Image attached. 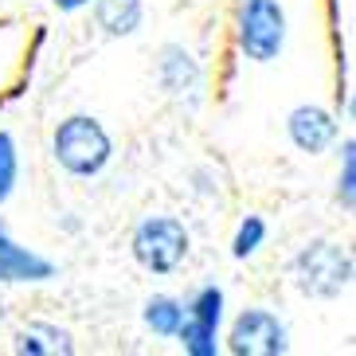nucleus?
<instances>
[{
	"label": "nucleus",
	"instance_id": "obj_11",
	"mask_svg": "<svg viewBox=\"0 0 356 356\" xmlns=\"http://www.w3.org/2000/svg\"><path fill=\"white\" fill-rule=\"evenodd\" d=\"M145 325L153 329L157 337H177L180 321H184V305L177 298H168V293H157V298H149L145 302Z\"/></svg>",
	"mask_w": 356,
	"mask_h": 356
},
{
	"label": "nucleus",
	"instance_id": "obj_17",
	"mask_svg": "<svg viewBox=\"0 0 356 356\" xmlns=\"http://www.w3.org/2000/svg\"><path fill=\"white\" fill-rule=\"evenodd\" d=\"M83 4H90V0H55V8H63V12H74V8H83Z\"/></svg>",
	"mask_w": 356,
	"mask_h": 356
},
{
	"label": "nucleus",
	"instance_id": "obj_12",
	"mask_svg": "<svg viewBox=\"0 0 356 356\" xmlns=\"http://www.w3.org/2000/svg\"><path fill=\"white\" fill-rule=\"evenodd\" d=\"M184 314H188L192 321L208 325V329H220V321H223V290L220 286H204V290H196L188 298V305H184Z\"/></svg>",
	"mask_w": 356,
	"mask_h": 356
},
{
	"label": "nucleus",
	"instance_id": "obj_8",
	"mask_svg": "<svg viewBox=\"0 0 356 356\" xmlns=\"http://www.w3.org/2000/svg\"><path fill=\"white\" fill-rule=\"evenodd\" d=\"M157 79L172 98H184V95H196L200 90V63L196 55L180 43H165L157 55Z\"/></svg>",
	"mask_w": 356,
	"mask_h": 356
},
{
	"label": "nucleus",
	"instance_id": "obj_5",
	"mask_svg": "<svg viewBox=\"0 0 356 356\" xmlns=\"http://www.w3.org/2000/svg\"><path fill=\"white\" fill-rule=\"evenodd\" d=\"M286 348H290L286 325L278 321V314L262 309V305L243 309V314L231 321L227 353H235V356H282Z\"/></svg>",
	"mask_w": 356,
	"mask_h": 356
},
{
	"label": "nucleus",
	"instance_id": "obj_15",
	"mask_svg": "<svg viewBox=\"0 0 356 356\" xmlns=\"http://www.w3.org/2000/svg\"><path fill=\"white\" fill-rule=\"evenodd\" d=\"M337 200H341V208L353 211L356 208V145L345 141L341 149V177H337Z\"/></svg>",
	"mask_w": 356,
	"mask_h": 356
},
{
	"label": "nucleus",
	"instance_id": "obj_16",
	"mask_svg": "<svg viewBox=\"0 0 356 356\" xmlns=\"http://www.w3.org/2000/svg\"><path fill=\"white\" fill-rule=\"evenodd\" d=\"M262 239H266V223H262L259 216H247V220L239 223V231H235L231 254H235V259H251V254L262 247Z\"/></svg>",
	"mask_w": 356,
	"mask_h": 356
},
{
	"label": "nucleus",
	"instance_id": "obj_10",
	"mask_svg": "<svg viewBox=\"0 0 356 356\" xmlns=\"http://www.w3.org/2000/svg\"><path fill=\"white\" fill-rule=\"evenodd\" d=\"M145 20V4L141 0H95V24L98 32L110 40H126L141 28Z\"/></svg>",
	"mask_w": 356,
	"mask_h": 356
},
{
	"label": "nucleus",
	"instance_id": "obj_2",
	"mask_svg": "<svg viewBox=\"0 0 356 356\" xmlns=\"http://www.w3.org/2000/svg\"><path fill=\"white\" fill-rule=\"evenodd\" d=\"M290 274H293L298 293L329 302V298H341V293L353 286L356 262H353V251H348V247H341V243L314 239V243H305L302 251L293 254Z\"/></svg>",
	"mask_w": 356,
	"mask_h": 356
},
{
	"label": "nucleus",
	"instance_id": "obj_14",
	"mask_svg": "<svg viewBox=\"0 0 356 356\" xmlns=\"http://www.w3.org/2000/svg\"><path fill=\"white\" fill-rule=\"evenodd\" d=\"M16 180H20V153H16L12 134H4V129H0V204L12 196Z\"/></svg>",
	"mask_w": 356,
	"mask_h": 356
},
{
	"label": "nucleus",
	"instance_id": "obj_6",
	"mask_svg": "<svg viewBox=\"0 0 356 356\" xmlns=\"http://www.w3.org/2000/svg\"><path fill=\"white\" fill-rule=\"evenodd\" d=\"M286 134H290L298 153L317 157V153H325V149L337 141L341 126H337V118L329 114L325 106H298V110H290V118H286Z\"/></svg>",
	"mask_w": 356,
	"mask_h": 356
},
{
	"label": "nucleus",
	"instance_id": "obj_18",
	"mask_svg": "<svg viewBox=\"0 0 356 356\" xmlns=\"http://www.w3.org/2000/svg\"><path fill=\"white\" fill-rule=\"evenodd\" d=\"M4 317H8V309H4V302H0V321H4Z\"/></svg>",
	"mask_w": 356,
	"mask_h": 356
},
{
	"label": "nucleus",
	"instance_id": "obj_13",
	"mask_svg": "<svg viewBox=\"0 0 356 356\" xmlns=\"http://www.w3.org/2000/svg\"><path fill=\"white\" fill-rule=\"evenodd\" d=\"M216 333H220V329H208V325L192 321V317L184 314V321H180V329H177V341L184 345V353H192V356H216L220 353Z\"/></svg>",
	"mask_w": 356,
	"mask_h": 356
},
{
	"label": "nucleus",
	"instance_id": "obj_1",
	"mask_svg": "<svg viewBox=\"0 0 356 356\" xmlns=\"http://www.w3.org/2000/svg\"><path fill=\"white\" fill-rule=\"evenodd\" d=\"M51 157L67 177L90 180L110 165V157H114V137L106 134V126L98 118L71 114L51 134Z\"/></svg>",
	"mask_w": 356,
	"mask_h": 356
},
{
	"label": "nucleus",
	"instance_id": "obj_3",
	"mask_svg": "<svg viewBox=\"0 0 356 356\" xmlns=\"http://www.w3.org/2000/svg\"><path fill=\"white\" fill-rule=\"evenodd\" d=\"M188 247H192V235L188 227L172 216H145V220L134 227L129 235V251H134L137 266L149 274H177L188 259Z\"/></svg>",
	"mask_w": 356,
	"mask_h": 356
},
{
	"label": "nucleus",
	"instance_id": "obj_9",
	"mask_svg": "<svg viewBox=\"0 0 356 356\" xmlns=\"http://www.w3.org/2000/svg\"><path fill=\"white\" fill-rule=\"evenodd\" d=\"M12 348L20 356H71L74 353V337L67 329L51 321H28L24 329H16Z\"/></svg>",
	"mask_w": 356,
	"mask_h": 356
},
{
	"label": "nucleus",
	"instance_id": "obj_7",
	"mask_svg": "<svg viewBox=\"0 0 356 356\" xmlns=\"http://www.w3.org/2000/svg\"><path fill=\"white\" fill-rule=\"evenodd\" d=\"M55 278V262L43 259V254L28 251L20 243H12L4 231H0V286L12 282H47Z\"/></svg>",
	"mask_w": 356,
	"mask_h": 356
},
{
	"label": "nucleus",
	"instance_id": "obj_4",
	"mask_svg": "<svg viewBox=\"0 0 356 356\" xmlns=\"http://www.w3.org/2000/svg\"><path fill=\"white\" fill-rule=\"evenodd\" d=\"M243 59L251 63H274L286 47V8L278 0H243L235 20Z\"/></svg>",
	"mask_w": 356,
	"mask_h": 356
}]
</instances>
